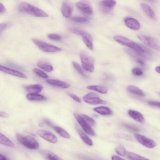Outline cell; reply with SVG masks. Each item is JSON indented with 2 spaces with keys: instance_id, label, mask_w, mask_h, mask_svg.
<instances>
[{
  "instance_id": "ac0fdd59",
  "label": "cell",
  "mask_w": 160,
  "mask_h": 160,
  "mask_svg": "<svg viewBox=\"0 0 160 160\" xmlns=\"http://www.w3.org/2000/svg\"><path fill=\"white\" fill-rule=\"evenodd\" d=\"M128 115L135 120L141 123L144 122V118L142 114L140 112L132 110L128 111Z\"/></svg>"
},
{
  "instance_id": "3957f363",
  "label": "cell",
  "mask_w": 160,
  "mask_h": 160,
  "mask_svg": "<svg viewBox=\"0 0 160 160\" xmlns=\"http://www.w3.org/2000/svg\"><path fill=\"white\" fill-rule=\"evenodd\" d=\"M16 137L18 141L26 147L32 149H37L39 148L38 142L32 137L23 136L18 133L16 135Z\"/></svg>"
},
{
  "instance_id": "484cf974",
  "label": "cell",
  "mask_w": 160,
  "mask_h": 160,
  "mask_svg": "<svg viewBox=\"0 0 160 160\" xmlns=\"http://www.w3.org/2000/svg\"><path fill=\"white\" fill-rule=\"evenodd\" d=\"M89 90L94 91L102 94H105L107 92V88L104 86L100 85H90L87 87Z\"/></svg>"
},
{
  "instance_id": "7402d4cb",
  "label": "cell",
  "mask_w": 160,
  "mask_h": 160,
  "mask_svg": "<svg viewBox=\"0 0 160 160\" xmlns=\"http://www.w3.org/2000/svg\"><path fill=\"white\" fill-rule=\"evenodd\" d=\"M141 8L145 14L152 19H155L156 18L155 14L151 7L149 5L142 3L140 4Z\"/></svg>"
},
{
  "instance_id": "b9f144b4",
  "label": "cell",
  "mask_w": 160,
  "mask_h": 160,
  "mask_svg": "<svg viewBox=\"0 0 160 160\" xmlns=\"http://www.w3.org/2000/svg\"><path fill=\"white\" fill-rule=\"evenodd\" d=\"M126 127L128 129L134 131H138V129L130 125L126 124Z\"/></svg>"
},
{
  "instance_id": "d6a6232c",
  "label": "cell",
  "mask_w": 160,
  "mask_h": 160,
  "mask_svg": "<svg viewBox=\"0 0 160 160\" xmlns=\"http://www.w3.org/2000/svg\"><path fill=\"white\" fill-rule=\"evenodd\" d=\"M33 72L40 77L43 78H47L48 76L44 72L39 69L34 68L33 69Z\"/></svg>"
},
{
  "instance_id": "681fc988",
  "label": "cell",
  "mask_w": 160,
  "mask_h": 160,
  "mask_svg": "<svg viewBox=\"0 0 160 160\" xmlns=\"http://www.w3.org/2000/svg\"><path fill=\"white\" fill-rule=\"evenodd\" d=\"M148 1L152 2H156V0H148Z\"/></svg>"
},
{
  "instance_id": "2e32d148",
  "label": "cell",
  "mask_w": 160,
  "mask_h": 160,
  "mask_svg": "<svg viewBox=\"0 0 160 160\" xmlns=\"http://www.w3.org/2000/svg\"><path fill=\"white\" fill-rule=\"evenodd\" d=\"M40 153L43 158L47 159L62 160V159L60 157L49 150H42L40 152Z\"/></svg>"
},
{
  "instance_id": "7bdbcfd3",
  "label": "cell",
  "mask_w": 160,
  "mask_h": 160,
  "mask_svg": "<svg viewBox=\"0 0 160 160\" xmlns=\"http://www.w3.org/2000/svg\"><path fill=\"white\" fill-rule=\"evenodd\" d=\"M6 11L4 5L0 2V13H4Z\"/></svg>"
},
{
  "instance_id": "1f68e13d",
  "label": "cell",
  "mask_w": 160,
  "mask_h": 160,
  "mask_svg": "<svg viewBox=\"0 0 160 160\" xmlns=\"http://www.w3.org/2000/svg\"><path fill=\"white\" fill-rule=\"evenodd\" d=\"M115 151L118 155L122 156H125L126 154L125 148L121 145L117 146L115 148Z\"/></svg>"
},
{
  "instance_id": "74e56055",
  "label": "cell",
  "mask_w": 160,
  "mask_h": 160,
  "mask_svg": "<svg viewBox=\"0 0 160 160\" xmlns=\"http://www.w3.org/2000/svg\"><path fill=\"white\" fill-rule=\"evenodd\" d=\"M132 72L134 75L137 76H141L143 74L142 70L138 68H133L132 69Z\"/></svg>"
},
{
  "instance_id": "8d00e7d4",
  "label": "cell",
  "mask_w": 160,
  "mask_h": 160,
  "mask_svg": "<svg viewBox=\"0 0 160 160\" xmlns=\"http://www.w3.org/2000/svg\"><path fill=\"white\" fill-rule=\"evenodd\" d=\"M48 38L49 39L55 41H59L61 39V36L57 34L51 33L48 35Z\"/></svg>"
},
{
  "instance_id": "4dcf8cb0",
  "label": "cell",
  "mask_w": 160,
  "mask_h": 160,
  "mask_svg": "<svg viewBox=\"0 0 160 160\" xmlns=\"http://www.w3.org/2000/svg\"><path fill=\"white\" fill-rule=\"evenodd\" d=\"M84 120L91 126H93L95 124V121L92 118L85 114L81 115Z\"/></svg>"
},
{
  "instance_id": "6da1fadb",
  "label": "cell",
  "mask_w": 160,
  "mask_h": 160,
  "mask_svg": "<svg viewBox=\"0 0 160 160\" xmlns=\"http://www.w3.org/2000/svg\"><path fill=\"white\" fill-rule=\"evenodd\" d=\"M19 10L34 16L38 17H47L48 15L40 8L28 3L22 2L18 7Z\"/></svg>"
},
{
  "instance_id": "ab89813d",
  "label": "cell",
  "mask_w": 160,
  "mask_h": 160,
  "mask_svg": "<svg viewBox=\"0 0 160 160\" xmlns=\"http://www.w3.org/2000/svg\"><path fill=\"white\" fill-rule=\"evenodd\" d=\"M148 104L151 106L156 107L157 108H160V102L158 101H150L148 102Z\"/></svg>"
},
{
  "instance_id": "44dd1931",
  "label": "cell",
  "mask_w": 160,
  "mask_h": 160,
  "mask_svg": "<svg viewBox=\"0 0 160 160\" xmlns=\"http://www.w3.org/2000/svg\"><path fill=\"white\" fill-rule=\"evenodd\" d=\"M25 88L30 93H38L43 90V87L40 84H37L27 85Z\"/></svg>"
},
{
  "instance_id": "277c9868",
  "label": "cell",
  "mask_w": 160,
  "mask_h": 160,
  "mask_svg": "<svg viewBox=\"0 0 160 160\" xmlns=\"http://www.w3.org/2000/svg\"><path fill=\"white\" fill-rule=\"evenodd\" d=\"M79 55L83 68L88 72H93L94 68L93 58L84 51L81 52Z\"/></svg>"
},
{
  "instance_id": "4fadbf2b",
  "label": "cell",
  "mask_w": 160,
  "mask_h": 160,
  "mask_svg": "<svg viewBox=\"0 0 160 160\" xmlns=\"http://www.w3.org/2000/svg\"><path fill=\"white\" fill-rule=\"evenodd\" d=\"M124 22L126 25L132 30H138L140 28L139 22L133 18L126 17L124 19Z\"/></svg>"
},
{
  "instance_id": "e0dca14e",
  "label": "cell",
  "mask_w": 160,
  "mask_h": 160,
  "mask_svg": "<svg viewBox=\"0 0 160 160\" xmlns=\"http://www.w3.org/2000/svg\"><path fill=\"white\" fill-rule=\"evenodd\" d=\"M46 82L51 85L60 87L63 88H68L70 87V85L63 81L55 79H48L47 80Z\"/></svg>"
},
{
  "instance_id": "e575fe53",
  "label": "cell",
  "mask_w": 160,
  "mask_h": 160,
  "mask_svg": "<svg viewBox=\"0 0 160 160\" xmlns=\"http://www.w3.org/2000/svg\"><path fill=\"white\" fill-rule=\"evenodd\" d=\"M71 20L73 22L77 23H85L88 21V20L85 18L81 17H74L71 18Z\"/></svg>"
},
{
  "instance_id": "4316f807",
  "label": "cell",
  "mask_w": 160,
  "mask_h": 160,
  "mask_svg": "<svg viewBox=\"0 0 160 160\" xmlns=\"http://www.w3.org/2000/svg\"><path fill=\"white\" fill-rule=\"evenodd\" d=\"M37 66L39 68L47 72H51L53 70L52 66L45 61L39 62L37 63Z\"/></svg>"
},
{
  "instance_id": "f546056e",
  "label": "cell",
  "mask_w": 160,
  "mask_h": 160,
  "mask_svg": "<svg viewBox=\"0 0 160 160\" xmlns=\"http://www.w3.org/2000/svg\"><path fill=\"white\" fill-rule=\"evenodd\" d=\"M127 153L128 158L131 160H145L148 159L144 157L130 152H128Z\"/></svg>"
},
{
  "instance_id": "9c48e42d",
  "label": "cell",
  "mask_w": 160,
  "mask_h": 160,
  "mask_svg": "<svg viewBox=\"0 0 160 160\" xmlns=\"http://www.w3.org/2000/svg\"><path fill=\"white\" fill-rule=\"evenodd\" d=\"M134 137L138 142L147 148H153L156 145L153 140L143 135L137 134L134 135Z\"/></svg>"
},
{
  "instance_id": "30bf717a",
  "label": "cell",
  "mask_w": 160,
  "mask_h": 160,
  "mask_svg": "<svg viewBox=\"0 0 160 160\" xmlns=\"http://www.w3.org/2000/svg\"><path fill=\"white\" fill-rule=\"evenodd\" d=\"M76 7L83 12L89 15H92L93 9L90 2L87 0H81L77 2Z\"/></svg>"
},
{
  "instance_id": "8fae6325",
  "label": "cell",
  "mask_w": 160,
  "mask_h": 160,
  "mask_svg": "<svg viewBox=\"0 0 160 160\" xmlns=\"http://www.w3.org/2000/svg\"><path fill=\"white\" fill-rule=\"evenodd\" d=\"M37 134L41 138L52 143H56L58 141L57 137L52 133L47 130L39 129Z\"/></svg>"
},
{
  "instance_id": "f35d334b",
  "label": "cell",
  "mask_w": 160,
  "mask_h": 160,
  "mask_svg": "<svg viewBox=\"0 0 160 160\" xmlns=\"http://www.w3.org/2000/svg\"><path fill=\"white\" fill-rule=\"evenodd\" d=\"M67 93L75 101L79 103L81 102V101L80 98L75 94L69 92H67Z\"/></svg>"
},
{
  "instance_id": "ffe728a7",
  "label": "cell",
  "mask_w": 160,
  "mask_h": 160,
  "mask_svg": "<svg viewBox=\"0 0 160 160\" xmlns=\"http://www.w3.org/2000/svg\"><path fill=\"white\" fill-rule=\"evenodd\" d=\"M72 11V8L67 3L64 2L61 7V12L62 15L66 18L70 17Z\"/></svg>"
},
{
  "instance_id": "5b68a950",
  "label": "cell",
  "mask_w": 160,
  "mask_h": 160,
  "mask_svg": "<svg viewBox=\"0 0 160 160\" xmlns=\"http://www.w3.org/2000/svg\"><path fill=\"white\" fill-rule=\"evenodd\" d=\"M32 41L41 50L46 52H54L60 51L62 50L60 48L47 43L37 38H32Z\"/></svg>"
},
{
  "instance_id": "7a4b0ae2",
  "label": "cell",
  "mask_w": 160,
  "mask_h": 160,
  "mask_svg": "<svg viewBox=\"0 0 160 160\" xmlns=\"http://www.w3.org/2000/svg\"><path fill=\"white\" fill-rule=\"evenodd\" d=\"M114 39L120 44L132 49L135 52L142 55L146 52L144 48L135 42L124 37L120 35L114 36Z\"/></svg>"
},
{
  "instance_id": "60d3db41",
  "label": "cell",
  "mask_w": 160,
  "mask_h": 160,
  "mask_svg": "<svg viewBox=\"0 0 160 160\" xmlns=\"http://www.w3.org/2000/svg\"><path fill=\"white\" fill-rule=\"evenodd\" d=\"M8 27V24L5 23H0V34Z\"/></svg>"
},
{
  "instance_id": "603a6c76",
  "label": "cell",
  "mask_w": 160,
  "mask_h": 160,
  "mask_svg": "<svg viewBox=\"0 0 160 160\" xmlns=\"http://www.w3.org/2000/svg\"><path fill=\"white\" fill-rule=\"evenodd\" d=\"M93 110L102 115H109L112 114V110L108 107L100 106L93 108Z\"/></svg>"
},
{
  "instance_id": "d6986e66",
  "label": "cell",
  "mask_w": 160,
  "mask_h": 160,
  "mask_svg": "<svg viewBox=\"0 0 160 160\" xmlns=\"http://www.w3.org/2000/svg\"><path fill=\"white\" fill-rule=\"evenodd\" d=\"M82 36V40L86 46L90 50H93V46L91 35L88 32L84 31Z\"/></svg>"
},
{
  "instance_id": "d4e9b609",
  "label": "cell",
  "mask_w": 160,
  "mask_h": 160,
  "mask_svg": "<svg viewBox=\"0 0 160 160\" xmlns=\"http://www.w3.org/2000/svg\"><path fill=\"white\" fill-rule=\"evenodd\" d=\"M26 97L28 99L31 101H41L47 99L45 97L38 93H29L27 95Z\"/></svg>"
},
{
  "instance_id": "bcb514c9",
  "label": "cell",
  "mask_w": 160,
  "mask_h": 160,
  "mask_svg": "<svg viewBox=\"0 0 160 160\" xmlns=\"http://www.w3.org/2000/svg\"><path fill=\"white\" fill-rule=\"evenodd\" d=\"M44 121L45 122V123H46L47 124L52 126V125L51 122L49 121L47 119H44Z\"/></svg>"
},
{
  "instance_id": "ee69618b",
  "label": "cell",
  "mask_w": 160,
  "mask_h": 160,
  "mask_svg": "<svg viewBox=\"0 0 160 160\" xmlns=\"http://www.w3.org/2000/svg\"><path fill=\"white\" fill-rule=\"evenodd\" d=\"M8 114L6 112H0V117L3 118H8Z\"/></svg>"
},
{
  "instance_id": "52a82bcc",
  "label": "cell",
  "mask_w": 160,
  "mask_h": 160,
  "mask_svg": "<svg viewBox=\"0 0 160 160\" xmlns=\"http://www.w3.org/2000/svg\"><path fill=\"white\" fill-rule=\"evenodd\" d=\"M84 101L87 103L92 105L105 104L107 102L100 98L95 93L90 92L86 95L83 98Z\"/></svg>"
},
{
  "instance_id": "7c38bea8",
  "label": "cell",
  "mask_w": 160,
  "mask_h": 160,
  "mask_svg": "<svg viewBox=\"0 0 160 160\" xmlns=\"http://www.w3.org/2000/svg\"><path fill=\"white\" fill-rule=\"evenodd\" d=\"M116 4V2L115 0H102L99 2V5L103 12L108 13L112 9Z\"/></svg>"
},
{
  "instance_id": "83f0119b",
  "label": "cell",
  "mask_w": 160,
  "mask_h": 160,
  "mask_svg": "<svg viewBox=\"0 0 160 160\" xmlns=\"http://www.w3.org/2000/svg\"><path fill=\"white\" fill-rule=\"evenodd\" d=\"M0 144L10 147L14 146V145L12 142L1 132H0Z\"/></svg>"
},
{
  "instance_id": "5bb4252c",
  "label": "cell",
  "mask_w": 160,
  "mask_h": 160,
  "mask_svg": "<svg viewBox=\"0 0 160 160\" xmlns=\"http://www.w3.org/2000/svg\"><path fill=\"white\" fill-rule=\"evenodd\" d=\"M0 71L12 75L23 78H27V76L23 73L0 65Z\"/></svg>"
},
{
  "instance_id": "ba28073f",
  "label": "cell",
  "mask_w": 160,
  "mask_h": 160,
  "mask_svg": "<svg viewBox=\"0 0 160 160\" xmlns=\"http://www.w3.org/2000/svg\"><path fill=\"white\" fill-rule=\"evenodd\" d=\"M74 115L79 125L86 133L92 136L95 135V132L91 127L84 120L81 115L76 112L74 113Z\"/></svg>"
},
{
  "instance_id": "f6af8a7d",
  "label": "cell",
  "mask_w": 160,
  "mask_h": 160,
  "mask_svg": "<svg viewBox=\"0 0 160 160\" xmlns=\"http://www.w3.org/2000/svg\"><path fill=\"white\" fill-rule=\"evenodd\" d=\"M112 160H124V159L121 158L117 156L113 155L111 157Z\"/></svg>"
},
{
  "instance_id": "8992f818",
  "label": "cell",
  "mask_w": 160,
  "mask_h": 160,
  "mask_svg": "<svg viewBox=\"0 0 160 160\" xmlns=\"http://www.w3.org/2000/svg\"><path fill=\"white\" fill-rule=\"evenodd\" d=\"M138 38L146 45L157 51H159V42L155 38L143 35H139L138 36Z\"/></svg>"
},
{
  "instance_id": "c3c4849f",
  "label": "cell",
  "mask_w": 160,
  "mask_h": 160,
  "mask_svg": "<svg viewBox=\"0 0 160 160\" xmlns=\"http://www.w3.org/2000/svg\"><path fill=\"white\" fill-rule=\"evenodd\" d=\"M155 70L157 73H160V66H157L156 67Z\"/></svg>"
},
{
  "instance_id": "7dc6e473",
  "label": "cell",
  "mask_w": 160,
  "mask_h": 160,
  "mask_svg": "<svg viewBox=\"0 0 160 160\" xmlns=\"http://www.w3.org/2000/svg\"><path fill=\"white\" fill-rule=\"evenodd\" d=\"M8 159L6 158L0 154V160H6Z\"/></svg>"
},
{
  "instance_id": "f1b7e54d",
  "label": "cell",
  "mask_w": 160,
  "mask_h": 160,
  "mask_svg": "<svg viewBox=\"0 0 160 160\" xmlns=\"http://www.w3.org/2000/svg\"><path fill=\"white\" fill-rule=\"evenodd\" d=\"M54 130L60 136L66 138H69L70 137L69 134L64 129L55 126L53 127Z\"/></svg>"
},
{
  "instance_id": "836d02e7",
  "label": "cell",
  "mask_w": 160,
  "mask_h": 160,
  "mask_svg": "<svg viewBox=\"0 0 160 160\" xmlns=\"http://www.w3.org/2000/svg\"><path fill=\"white\" fill-rule=\"evenodd\" d=\"M72 64L76 70L82 76L84 77H86V75L84 73L81 66L77 63L73 62Z\"/></svg>"
},
{
  "instance_id": "cb8c5ba5",
  "label": "cell",
  "mask_w": 160,
  "mask_h": 160,
  "mask_svg": "<svg viewBox=\"0 0 160 160\" xmlns=\"http://www.w3.org/2000/svg\"><path fill=\"white\" fill-rule=\"evenodd\" d=\"M128 91L131 93L140 97H143L145 96L142 91L138 87L133 85H128L127 88Z\"/></svg>"
},
{
  "instance_id": "9a60e30c",
  "label": "cell",
  "mask_w": 160,
  "mask_h": 160,
  "mask_svg": "<svg viewBox=\"0 0 160 160\" xmlns=\"http://www.w3.org/2000/svg\"><path fill=\"white\" fill-rule=\"evenodd\" d=\"M75 128L81 138L85 143L89 146L93 145V142L91 139L82 131L77 124L75 125Z\"/></svg>"
},
{
  "instance_id": "d590c367",
  "label": "cell",
  "mask_w": 160,
  "mask_h": 160,
  "mask_svg": "<svg viewBox=\"0 0 160 160\" xmlns=\"http://www.w3.org/2000/svg\"><path fill=\"white\" fill-rule=\"evenodd\" d=\"M69 31L74 34L82 36L84 32V31L75 28H71L69 29Z\"/></svg>"
}]
</instances>
